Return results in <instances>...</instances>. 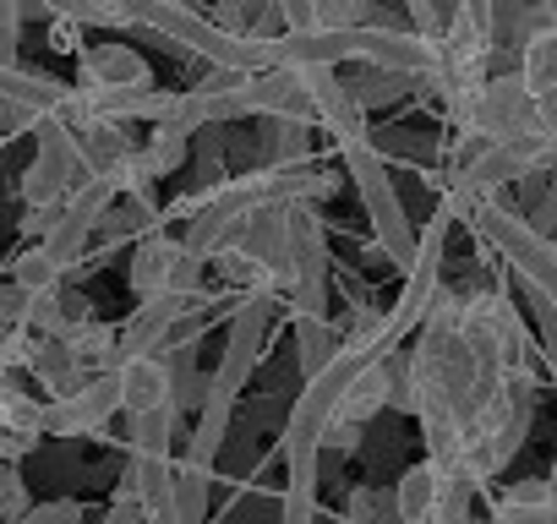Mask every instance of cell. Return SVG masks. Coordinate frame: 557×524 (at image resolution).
I'll return each instance as SVG.
<instances>
[{
  "mask_svg": "<svg viewBox=\"0 0 557 524\" xmlns=\"http://www.w3.org/2000/svg\"><path fill=\"white\" fill-rule=\"evenodd\" d=\"M240 115H251V110H246V77H240V72H213L202 88H186V93L175 99L170 121H159V126L191 137V132H202V126H224V121H240Z\"/></svg>",
  "mask_w": 557,
  "mask_h": 524,
  "instance_id": "cell-8",
  "label": "cell"
},
{
  "mask_svg": "<svg viewBox=\"0 0 557 524\" xmlns=\"http://www.w3.org/2000/svg\"><path fill=\"white\" fill-rule=\"evenodd\" d=\"M17 524H83V508H77L72 497H61V502H39V508H28Z\"/></svg>",
  "mask_w": 557,
  "mask_h": 524,
  "instance_id": "cell-37",
  "label": "cell"
},
{
  "mask_svg": "<svg viewBox=\"0 0 557 524\" xmlns=\"http://www.w3.org/2000/svg\"><path fill=\"white\" fill-rule=\"evenodd\" d=\"M186 301H191V296H148V301L115 328V366H121L126 355H164L170 328H175V317L186 312Z\"/></svg>",
  "mask_w": 557,
  "mask_h": 524,
  "instance_id": "cell-13",
  "label": "cell"
},
{
  "mask_svg": "<svg viewBox=\"0 0 557 524\" xmlns=\"http://www.w3.org/2000/svg\"><path fill=\"white\" fill-rule=\"evenodd\" d=\"M361 7L367 0H312L318 28H350V23H361Z\"/></svg>",
  "mask_w": 557,
  "mask_h": 524,
  "instance_id": "cell-36",
  "label": "cell"
},
{
  "mask_svg": "<svg viewBox=\"0 0 557 524\" xmlns=\"http://www.w3.org/2000/svg\"><path fill=\"white\" fill-rule=\"evenodd\" d=\"M181 257H186V240H175V235H164V229H148V235L137 240V257H132V290H137L143 301H148V296H164Z\"/></svg>",
  "mask_w": 557,
  "mask_h": 524,
  "instance_id": "cell-18",
  "label": "cell"
},
{
  "mask_svg": "<svg viewBox=\"0 0 557 524\" xmlns=\"http://www.w3.org/2000/svg\"><path fill=\"white\" fill-rule=\"evenodd\" d=\"M345 524H405V513H399V497L394 491L356 486L350 491V508H345Z\"/></svg>",
  "mask_w": 557,
  "mask_h": 524,
  "instance_id": "cell-29",
  "label": "cell"
},
{
  "mask_svg": "<svg viewBox=\"0 0 557 524\" xmlns=\"http://www.w3.org/2000/svg\"><path fill=\"white\" fill-rule=\"evenodd\" d=\"M77 72H83V88H115V93L153 88V72L132 45H88L77 55Z\"/></svg>",
  "mask_w": 557,
  "mask_h": 524,
  "instance_id": "cell-14",
  "label": "cell"
},
{
  "mask_svg": "<svg viewBox=\"0 0 557 524\" xmlns=\"http://www.w3.org/2000/svg\"><path fill=\"white\" fill-rule=\"evenodd\" d=\"M28 7L50 12L66 28H132V12L121 0H28Z\"/></svg>",
  "mask_w": 557,
  "mask_h": 524,
  "instance_id": "cell-22",
  "label": "cell"
},
{
  "mask_svg": "<svg viewBox=\"0 0 557 524\" xmlns=\"http://www.w3.org/2000/svg\"><path fill=\"white\" fill-rule=\"evenodd\" d=\"M28 307H34V296L7 274L0 279V323H12V328H28Z\"/></svg>",
  "mask_w": 557,
  "mask_h": 524,
  "instance_id": "cell-34",
  "label": "cell"
},
{
  "mask_svg": "<svg viewBox=\"0 0 557 524\" xmlns=\"http://www.w3.org/2000/svg\"><path fill=\"white\" fill-rule=\"evenodd\" d=\"M459 213L443 202L432 219H426V229H416V257H410V269H405V285H399V301L388 307V328L399 334V345H405V334H416L421 323H426V312H432V301H437V290H443V246H448V224H454Z\"/></svg>",
  "mask_w": 557,
  "mask_h": 524,
  "instance_id": "cell-5",
  "label": "cell"
},
{
  "mask_svg": "<svg viewBox=\"0 0 557 524\" xmlns=\"http://www.w3.org/2000/svg\"><path fill=\"white\" fill-rule=\"evenodd\" d=\"M121 7H126V12H132V7H143V0H121Z\"/></svg>",
  "mask_w": 557,
  "mask_h": 524,
  "instance_id": "cell-40",
  "label": "cell"
},
{
  "mask_svg": "<svg viewBox=\"0 0 557 524\" xmlns=\"http://www.w3.org/2000/svg\"><path fill=\"white\" fill-rule=\"evenodd\" d=\"M465 219L481 229V240H486V246H497V251L508 257V269L530 285V296H541V301H552V307H557V240H546L524 213L503 208L497 197L470 202V213H465Z\"/></svg>",
  "mask_w": 557,
  "mask_h": 524,
  "instance_id": "cell-2",
  "label": "cell"
},
{
  "mask_svg": "<svg viewBox=\"0 0 557 524\" xmlns=\"http://www.w3.org/2000/svg\"><path fill=\"white\" fill-rule=\"evenodd\" d=\"M350 88H356L361 110H372V104H388V99H399L405 88H416V77H405V72H383V66H367V77L350 83Z\"/></svg>",
  "mask_w": 557,
  "mask_h": 524,
  "instance_id": "cell-31",
  "label": "cell"
},
{
  "mask_svg": "<svg viewBox=\"0 0 557 524\" xmlns=\"http://www.w3.org/2000/svg\"><path fill=\"white\" fill-rule=\"evenodd\" d=\"M115 410H121V383L115 372H99L77 394H61L45 404V437H94Z\"/></svg>",
  "mask_w": 557,
  "mask_h": 524,
  "instance_id": "cell-10",
  "label": "cell"
},
{
  "mask_svg": "<svg viewBox=\"0 0 557 524\" xmlns=\"http://www.w3.org/2000/svg\"><path fill=\"white\" fill-rule=\"evenodd\" d=\"M278 290L290 301V317H329V240H323V219L312 213V202L290 208V229H285V257H278Z\"/></svg>",
  "mask_w": 557,
  "mask_h": 524,
  "instance_id": "cell-3",
  "label": "cell"
},
{
  "mask_svg": "<svg viewBox=\"0 0 557 524\" xmlns=\"http://www.w3.org/2000/svg\"><path fill=\"white\" fill-rule=\"evenodd\" d=\"M552 524H557V519H552Z\"/></svg>",
  "mask_w": 557,
  "mask_h": 524,
  "instance_id": "cell-41",
  "label": "cell"
},
{
  "mask_svg": "<svg viewBox=\"0 0 557 524\" xmlns=\"http://www.w3.org/2000/svg\"><path fill=\"white\" fill-rule=\"evenodd\" d=\"M12 279L28 290V296H50V290H61V269H55V262H50V251L45 246H28V251H17L12 257Z\"/></svg>",
  "mask_w": 557,
  "mask_h": 524,
  "instance_id": "cell-28",
  "label": "cell"
},
{
  "mask_svg": "<svg viewBox=\"0 0 557 524\" xmlns=\"http://www.w3.org/2000/svg\"><path fill=\"white\" fill-rule=\"evenodd\" d=\"M88 180V164L77 153V132L66 121H39L34 126V164L23 170V202L28 208H61L72 186Z\"/></svg>",
  "mask_w": 557,
  "mask_h": 524,
  "instance_id": "cell-6",
  "label": "cell"
},
{
  "mask_svg": "<svg viewBox=\"0 0 557 524\" xmlns=\"http://www.w3.org/2000/svg\"><path fill=\"white\" fill-rule=\"evenodd\" d=\"M394 497H399L405 524H426V519H432V497H437V475H432V464H426V459H421V464H410V470L399 475Z\"/></svg>",
  "mask_w": 557,
  "mask_h": 524,
  "instance_id": "cell-26",
  "label": "cell"
},
{
  "mask_svg": "<svg viewBox=\"0 0 557 524\" xmlns=\"http://www.w3.org/2000/svg\"><path fill=\"white\" fill-rule=\"evenodd\" d=\"M557 519V486L546 475L513 481L497 502V524H552Z\"/></svg>",
  "mask_w": 557,
  "mask_h": 524,
  "instance_id": "cell-21",
  "label": "cell"
},
{
  "mask_svg": "<svg viewBox=\"0 0 557 524\" xmlns=\"http://www.w3.org/2000/svg\"><path fill=\"white\" fill-rule=\"evenodd\" d=\"M535 339H541V361H546V372L557 383V307L541 301V296H535Z\"/></svg>",
  "mask_w": 557,
  "mask_h": 524,
  "instance_id": "cell-33",
  "label": "cell"
},
{
  "mask_svg": "<svg viewBox=\"0 0 557 524\" xmlns=\"http://www.w3.org/2000/svg\"><path fill=\"white\" fill-rule=\"evenodd\" d=\"M339 159H345V170H350V180H356V191H361V208H367V219H372V229H377L383 257L399 262V269H410V257H416V224H410V213H405V202H399V186H394L383 153L361 137V142H345Z\"/></svg>",
  "mask_w": 557,
  "mask_h": 524,
  "instance_id": "cell-4",
  "label": "cell"
},
{
  "mask_svg": "<svg viewBox=\"0 0 557 524\" xmlns=\"http://www.w3.org/2000/svg\"><path fill=\"white\" fill-rule=\"evenodd\" d=\"M45 437V404H34L23 388L0 399V459L7 464H23Z\"/></svg>",
  "mask_w": 557,
  "mask_h": 524,
  "instance_id": "cell-19",
  "label": "cell"
},
{
  "mask_svg": "<svg viewBox=\"0 0 557 524\" xmlns=\"http://www.w3.org/2000/svg\"><path fill=\"white\" fill-rule=\"evenodd\" d=\"M137 153H143L148 175L159 180V175H170V170H181V164H186V137H181V132H170V126H159V132H153V137L137 148Z\"/></svg>",
  "mask_w": 557,
  "mask_h": 524,
  "instance_id": "cell-30",
  "label": "cell"
},
{
  "mask_svg": "<svg viewBox=\"0 0 557 524\" xmlns=\"http://www.w3.org/2000/svg\"><path fill=\"white\" fill-rule=\"evenodd\" d=\"M301 72L307 93H312V110H318V126L345 148V142H361L367 137V110L356 99V88L339 77V66H290Z\"/></svg>",
  "mask_w": 557,
  "mask_h": 524,
  "instance_id": "cell-11",
  "label": "cell"
},
{
  "mask_svg": "<svg viewBox=\"0 0 557 524\" xmlns=\"http://www.w3.org/2000/svg\"><path fill=\"white\" fill-rule=\"evenodd\" d=\"M356 442H361V426H356V421H329V432H323V448L356 453Z\"/></svg>",
  "mask_w": 557,
  "mask_h": 524,
  "instance_id": "cell-39",
  "label": "cell"
},
{
  "mask_svg": "<svg viewBox=\"0 0 557 524\" xmlns=\"http://www.w3.org/2000/svg\"><path fill=\"white\" fill-rule=\"evenodd\" d=\"M132 28H148V34H164L170 45L202 55L213 72H262L273 66L268 61V39H240V34H224L213 17L191 12L186 0H143V7H132Z\"/></svg>",
  "mask_w": 557,
  "mask_h": 524,
  "instance_id": "cell-1",
  "label": "cell"
},
{
  "mask_svg": "<svg viewBox=\"0 0 557 524\" xmlns=\"http://www.w3.org/2000/svg\"><path fill=\"white\" fill-rule=\"evenodd\" d=\"M115 383H121V410H126V415H148V410L175 404L170 355H126V361L115 366Z\"/></svg>",
  "mask_w": 557,
  "mask_h": 524,
  "instance_id": "cell-15",
  "label": "cell"
},
{
  "mask_svg": "<svg viewBox=\"0 0 557 524\" xmlns=\"http://www.w3.org/2000/svg\"><path fill=\"white\" fill-rule=\"evenodd\" d=\"M175 508H181V524L208 519V464L175 459Z\"/></svg>",
  "mask_w": 557,
  "mask_h": 524,
  "instance_id": "cell-27",
  "label": "cell"
},
{
  "mask_svg": "<svg viewBox=\"0 0 557 524\" xmlns=\"http://www.w3.org/2000/svg\"><path fill=\"white\" fill-rule=\"evenodd\" d=\"M519 77L530 93L557 99V12H535V23L519 34Z\"/></svg>",
  "mask_w": 557,
  "mask_h": 524,
  "instance_id": "cell-16",
  "label": "cell"
},
{
  "mask_svg": "<svg viewBox=\"0 0 557 524\" xmlns=\"http://www.w3.org/2000/svg\"><path fill=\"white\" fill-rule=\"evenodd\" d=\"M339 345L345 334L329 323V317H296V355H301V383L318 377L329 361H339Z\"/></svg>",
  "mask_w": 557,
  "mask_h": 524,
  "instance_id": "cell-24",
  "label": "cell"
},
{
  "mask_svg": "<svg viewBox=\"0 0 557 524\" xmlns=\"http://www.w3.org/2000/svg\"><path fill=\"white\" fill-rule=\"evenodd\" d=\"M23 513H28V486H23L17 464L0 459V524H17Z\"/></svg>",
  "mask_w": 557,
  "mask_h": 524,
  "instance_id": "cell-32",
  "label": "cell"
},
{
  "mask_svg": "<svg viewBox=\"0 0 557 524\" xmlns=\"http://www.w3.org/2000/svg\"><path fill=\"white\" fill-rule=\"evenodd\" d=\"M88 240H94V224H83L77 213H66V202H61V219L45 229V251H50V262H55V269L66 274V269H77V257L88 251Z\"/></svg>",
  "mask_w": 557,
  "mask_h": 524,
  "instance_id": "cell-25",
  "label": "cell"
},
{
  "mask_svg": "<svg viewBox=\"0 0 557 524\" xmlns=\"http://www.w3.org/2000/svg\"><path fill=\"white\" fill-rule=\"evenodd\" d=\"M459 132H465V137H486V142L541 137V93H530L519 72H508V77H486Z\"/></svg>",
  "mask_w": 557,
  "mask_h": 524,
  "instance_id": "cell-7",
  "label": "cell"
},
{
  "mask_svg": "<svg viewBox=\"0 0 557 524\" xmlns=\"http://www.w3.org/2000/svg\"><path fill=\"white\" fill-rule=\"evenodd\" d=\"M268 317H273V296H240V307L230 312V334H224V361H219V383L230 394H240L262 361V339H268Z\"/></svg>",
  "mask_w": 557,
  "mask_h": 524,
  "instance_id": "cell-9",
  "label": "cell"
},
{
  "mask_svg": "<svg viewBox=\"0 0 557 524\" xmlns=\"http://www.w3.org/2000/svg\"><path fill=\"white\" fill-rule=\"evenodd\" d=\"M246 110H251V115H268V121L318 126L312 93H307L301 72H290V66H262V72H251V77H246Z\"/></svg>",
  "mask_w": 557,
  "mask_h": 524,
  "instance_id": "cell-12",
  "label": "cell"
},
{
  "mask_svg": "<svg viewBox=\"0 0 557 524\" xmlns=\"http://www.w3.org/2000/svg\"><path fill=\"white\" fill-rule=\"evenodd\" d=\"M28 377H34L50 399H61V394H77V388L88 383V366H83V355H77L66 339H55V334H34Z\"/></svg>",
  "mask_w": 557,
  "mask_h": 524,
  "instance_id": "cell-17",
  "label": "cell"
},
{
  "mask_svg": "<svg viewBox=\"0 0 557 524\" xmlns=\"http://www.w3.org/2000/svg\"><path fill=\"white\" fill-rule=\"evenodd\" d=\"M278 23H285V28H318L312 0H278Z\"/></svg>",
  "mask_w": 557,
  "mask_h": 524,
  "instance_id": "cell-38",
  "label": "cell"
},
{
  "mask_svg": "<svg viewBox=\"0 0 557 524\" xmlns=\"http://www.w3.org/2000/svg\"><path fill=\"white\" fill-rule=\"evenodd\" d=\"M405 12H410L416 34L443 39V23H448V12H454V7H443V0H405Z\"/></svg>",
  "mask_w": 557,
  "mask_h": 524,
  "instance_id": "cell-35",
  "label": "cell"
},
{
  "mask_svg": "<svg viewBox=\"0 0 557 524\" xmlns=\"http://www.w3.org/2000/svg\"><path fill=\"white\" fill-rule=\"evenodd\" d=\"M230 410H235V394L219 377H208L202 383V404H197V432H191V448H186L191 464L213 470V453L224 448V432H230Z\"/></svg>",
  "mask_w": 557,
  "mask_h": 524,
  "instance_id": "cell-20",
  "label": "cell"
},
{
  "mask_svg": "<svg viewBox=\"0 0 557 524\" xmlns=\"http://www.w3.org/2000/svg\"><path fill=\"white\" fill-rule=\"evenodd\" d=\"M213 23L224 34H240V39H268V34L285 28L278 23V0H219Z\"/></svg>",
  "mask_w": 557,
  "mask_h": 524,
  "instance_id": "cell-23",
  "label": "cell"
}]
</instances>
